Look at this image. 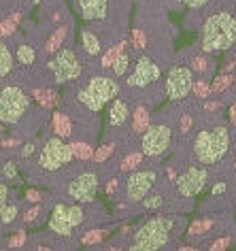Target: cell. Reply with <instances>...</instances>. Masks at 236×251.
<instances>
[{"mask_svg":"<svg viewBox=\"0 0 236 251\" xmlns=\"http://www.w3.org/2000/svg\"><path fill=\"white\" fill-rule=\"evenodd\" d=\"M47 66H49V71L53 73V77L58 83L74 81V79L81 77V73H83L81 62H79V58L74 55V51H71V49H62V51H58Z\"/></svg>","mask_w":236,"mask_h":251,"instance_id":"ba28073f","label":"cell"},{"mask_svg":"<svg viewBox=\"0 0 236 251\" xmlns=\"http://www.w3.org/2000/svg\"><path fill=\"white\" fill-rule=\"evenodd\" d=\"M183 4H188L189 9H200V7H204L207 4V0H181Z\"/></svg>","mask_w":236,"mask_h":251,"instance_id":"7bdbcfd3","label":"cell"},{"mask_svg":"<svg viewBox=\"0 0 236 251\" xmlns=\"http://www.w3.org/2000/svg\"><path fill=\"white\" fill-rule=\"evenodd\" d=\"M107 234H109L107 230H90V232H85V234L81 236V243L83 245H96V243H100Z\"/></svg>","mask_w":236,"mask_h":251,"instance_id":"f1b7e54d","label":"cell"},{"mask_svg":"<svg viewBox=\"0 0 236 251\" xmlns=\"http://www.w3.org/2000/svg\"><path fill=\"white\" fill-rule=\"evenodd\" d=\"M13 68V55H11L9 47L0 41V79H4Z\"/></svg>","mask_w":236,"mask_h":251,"instance_id":"44dd1931","label":"cell"},{"mask_svg":"<svg viewBox=\"0 0 236 251\" xmlns=\"http://www.w3.org/2000/svg\"><path fill=\"white\" fill-rule=\"evenodd\" d=\"M151 124V117H149V111L145 106H139L132 113V132H145Z\"/></svg>","mask_w":236,"mask_h":251,"instance_id":"e0dca14e","label":"cell"},{"mask_svg":"<svg viewBox=\"0 0 236 251\" xmlns=\"http://www.w3.org/2000/svg\"><path fill=\"white\" fill-rule=\"evenodd\" d=\"M30 2H32V4H39V2H41V0H30Z\"/></svg>","mask_w":236,"mask_h":251,"instance_id":"816d5d0a","label":"cell"},{"mask_svg":"<svg viewBox=\"0 0 236 251\" xmlns=\"http://www.w3.org/2000/svg\"><path fill=\"white\" fill-rule=\"evenodd\" d=\"M172 132L168 126H149L142 134V153L149 158H158L170 147Z\"/></svg>","mask_w":236,"mask_h":251,"instance_id":"9c48e42d","label":"cell"},{"mask_svg":"<svg viewBox=\"0 0 236 251\" xmlns=\"http://www.w3.org/2000/svg\"><path fill=\"white\" fill-rule=\"evenodd\" d=\"M4 177L7 179H17V166L13 164V162H7V164H4Z\"/></svg>","mask_w":236,"mask_h":251,"instance_id":"f35d334b","label":"cell"},{"mask_svg":"<svg viewBox=\"0 0 236 251\" xmlns=\"http://www.w3.org/2000/svg\"><path fill=\"white\" fill-rule=\"evenodd\" d=\"M236 41V20L230 13L211 15L202 26V49L204 51H226Z\"/></svg>","mask_w":236,"mask_h":251,"instance_id":"6da1fadb","label":"cell"},{"mask_svg":"<svg viewBox=\"0 0 236 251\" xmlns=\"http://www.w3.org/2000/svg\"><path fill=\"white\" fill-rule=\"evenodd\" d=\"M189 128H191V117H189V115H183L181 122H179V130H181L183 134H188Z\"/></svg>","mask_w":236,"mask_h":251,"instance_id":"ab89813d","label":"cell"},{"mask_svg":"<svg viewBox=\"0 0 236 251\" xmlns=\"http://www.w3.org/2000/svg\"><path fill=\"white\" fill-rule=\"evenodd\" d=\"M72 158H74L72 147L66 145L62 136H53V139H49L45 145H43L39 166L43 171H58V168L66 166Z\"/></svg>","mask_w":236,"mask_h":251,"instance_id":"8992f818","label":"cell"},{"mask_svg":"<svg viewBox=\"0 0 236 251\" xmlns=\"http://www.w3.org/2000/svg\"><path fill=\"white\" fill-rule=\"evenodd\" d=\"M223 192H226V183H215L213 185V194H215V196H217V194H223Z\"/></svg>","mask_w":236,"mask_h":251,"instance_id":"7dc6e473","label":"cell"},{"mask_svg":"<svg viewBox=\"0 0 236 251\" xmlns=\"http://www.w3.org/2000/svg\"><path fill=\"white\" fill-rule=\"evenodd\" d=\"M20 153H22V158H30V155L34 153V145H32V143H28V145H24Z\"/></svg>","mask_w":236,"mask_h":251,"instance_id":"f6af8a7d","label":"cell"},{"mask_svg":"<svg viewBox=\"0 0 236 251\" xmlns=\"http://www.w3.org/2000/svg\"><path fill=\"white\" fill-rule=\"evenodd\" d=\"M64 39H66V28H64V26H60V28L55 30V32L47 39V43H45V51H47V53L60 51V47L64 45Z\"/></svg>","mask_w":236,"mask_h":251,"instance_id":"ffe728a7","label":"cell"},{"mask_svg":"<svg viewBox=\"0 0 236 251\" xmlns=\"http://www.w3.org/2000/svg\"><path fill=\"white\" fill-rule=\"evenodd\" d=\"M215 109H219V102H209L207 104V111H215Z\"/></svg>","mask_w":236,"mask_h":251,"instance_id":"f907efd6","label":"cell"},{"mask_svg":"<svg viewBox=\"0 0 236 251\" xmlns=\"http://www.w3.org/2000/svg\"><path fill=\"white\" fill-rule=\"evenodd\" d=\"M81 45H83V49L88 51L90 55H98L102 51V43H100V39H98L96 34H92L90 30H83L81 32Z\"/></svg>","mask_w":236,"mask_h":251,"instance_id":"d6986e66","label":"cell"},{"mask_svg":"<svg viewBox=\"0 0 236 251\" xmlns=\"http://www.w3.org/2000/svg\"><path fill=\"white\" fill-rule=\"evenodd\" d=\"M15 20H13V17H11V20H4L2 24H0V34H2V36H9V34H13L15 32Z\"/></svg>","mask_w":236,"mask_h":251,"instance_id":"d590c367","label":"cell"},{"mask_svg":"<svg viewBox=\"0 0 236 251\" xmlns=\"http://www.w3.org/2000/svg\"><path fill=\"white\" fill-rule=\"evenodd\" d=\"M15 58H17V62H20V64H26V66H28V64H32V62H34L36 53H34L32 45H26V43H24V45L17 47Z\"/></svg>","mask_w":236,"mask_h":251,"instance_id":"cb8c5ba5","label":"cell"},{"mask_svg":"<svg viewBox=\"0 0 236 251\" xmlns=\"http://www.w3.org/2000/svg\"><path fill=\"white\" fill-rule=\"evenodd\" d=\"M130 41H132V45L136 49H145L147 47V36H145V32H142L141 28H134L132 30V34H130Z\"/></svg>","mask_w":236,"mask_h":251,"instance_id":"1f68e13d","label":"cell"},{"mask_svg":"<svg viewBox=\"0 0 236 251\" xmlns=\"http://www.w3.org/2000/svg\"><path fill=\"white\" fill-rule=\"evenodd\" d=\"M26 198H28V202H39V200H41V194L36 192V190H30V192L26 194Z\"/></svg>","mask_w":236,"mask_h":251,"instance_id":"bcb514c9","label":"cell"},{"mask_svg":"<svg viewBox=\"0 0 236 251\" xmlns=\"http://www.w3.org/2000/svg\"><path fill=\"white\" fill-rule=\"evenodd\" d=\"M123 49H126V43H119V45H115V47H111L109 49V53L102 58V66L104 68H109V66H113V62L117 55H121L123 53Z\"/></svg>","mask_w":236,"mask_h":251,"instance_id":"83f0119b","label":"cell"},{"mask_svg":"<svg viewBox=\"0 0 236 251\" xmlns=\"http://www.w3.org/2000/svg\"><path fill=\"white\" fill-rule=\"evenodd\" d=\"M228 147H230V134L221 126L211 130H200L194 139V155L204 166L217 164L226 155Z\"/></svg>","mask_w":236,"mask_h":251,"instance_id":"7a4b0ae2","label":"cell"},{"mask_svg":"<svg viewBox=\"0 0 236 251\" xmlns=\"http://www.w3.org/2000/svg\"><path fill=\"white\" fill-rule=\"evenodd\" d=\"M7 196H9V190L4 183H0V211L7 206Z\"/></svg>","mask_w":236,"mask_h":251,"instance_id":"60d3db41","label":"cell"},{"mask_svg":"<svg viewBox=\"0 0 236 251\" xmlns=\"http://www.w3.org/2000/svg\"><path fill=\"white\" fill-rule=\"evenodd\" d=\"M72 153H74V158H79V160H90V158H94V149H92V145H88V143H72Z\"/></svg>","mask_w":236,"mask_h":251,"instance_id":"d4e9b609","label":"cell"},{"mask_svg":"<svg viewBox=\"0 0 236 251\" xmlns=\"http://www.w3.org/2000/svg\"><path fill=\"white\" fill-rule=\"evenodd\" d=\"M155 183V173L153 171H136L128 177L126 183V198L130 202H141L145 200V196L149 194V190Z\"/></svg>","mask_w":236,"mask_h":251,"instance_id":"8fae6325","label":"cell"},{"mask_svg":"<svg viewBox=\"0 0 236 251\" xmlns=\"http://www.w3.org/2000/svg\"><path fill=\"white\" fill-rule=\"evenodd\" d=\"M113 151H115V145H113V143H104L102 147H98V151L94 153L96 164H102V162L107 160V158H109V155L113 153Z\"/></svg>","mask_w":236,"mask_h":251,"instance_id":"f546056e","label":"cell"},{"mask_svg":"<svg viewBox=\"0 0 236 251\" xmlns=\"http://www.w3.org/2000/svg\"><path fill=\"white\" fill-rule=\"evenodd\" d=\"M234 83V77L232 75H228V73H223V75H219L215 81H213V85H211V90L213 92H223V90H228L230 85Z\"/></svg>","mask_w":236,"mask_h":251,"instance_id":"4316f807","label":"cell"},{"mask_svg":"<svg viewBox=\"0 0 236 251\" xmlns=\"http://www.w3.org/2000/svg\"><path fill=\"white\" fill-rule=\"evenodd\" d=\"M142 155H145V153H132V155H128V158L121 162V171H126V173L128 171H134V168L142 162Z\"/></svg>","mask_w":236,"mask_h":251,"instance_id":"4dcf8cb0","label":"cell"},{"mask_svg":"<svg viewBox=\"0 0 236 251\" xmlns=\"http://www.w3.org/2000/svg\"><path fill=\"white\" fill-rule=\"evenodd\" d=\"M53 130L55 134L62 136V139H66V136H71L72 132V126H71V119H68L66 113H53Z\"/></svg>","mask_w":236,"mask_h":251,"instance_id":"ac0fdd59","label":"cell"},{"mask_svg":"<svg viewBox=\"0 0 236 251\" xmlns=\"http://www.w3.org/2000/svg\"><path fill=\"white\" fill-rule=\"evenodd\" d=\"M32 94L43 106H47V109H51V106L58 102V94L51 92V90H34Z\"/></svg>","mask_w":236,"mask_h":251,"instance_id":"603a6c76","label":"cell"},{"mask_svg":"<svg viewBox=\"0 0 236 251\" xmlns=\"http://www.w3.org/2000/svg\"><path fill=\"white\" fill-rule=\"evenodd\" d=\"M175 222L170 217H153L149 219L147 224H142L136 234L132 236V243H130V249L134 251H153L160 249L168 243L170 238V230Z\"/></svg>","mask_w":236,"mask_h":251,"instance_id":"3957f363","label":"cell"},{"mask_svg":"<svg viewBox=\"0 0 236 251\" xmlns=\"http://www.w3.org/2000/svg\"><path fill=\"white\" fill-rule=\"evenodd\" d=\"M30 98L20 87L9 85L0 92V122L4 124H17L22 115L28 111Z\"/></svg>","mask_w":236,"mask_h":251,"instance_id":"5b68a950","label":"cell"},{"mask_svg":"<svg viewBox=\"0 0 236 251\" xmlns=\"http://www.w3.org/2000/svg\"><path fill=\"white\" fill-rule=\"evenodd\" d=\"M230 122H232L236 128V104H232V109H230Z\"/></svg>","mask_w":236,"mask_h":251,"instance_id":"681fc988","label":"cell"},{"mask_svg":"<svg viewBox=\"0 0 236 251\" xmlns=\"http://www.w3.org/2000/svg\"><path fill=\"white\" fill-rule=\"evenodd\" d=\"M117 94H119L117 81H113L111 77H94V79H90L88 85L79 90L77 98L88 111L98 113L109 100H113Z\"/></svg>","mask_w":236,"mask_h":251,"instance_id":"277c9868","label":"cell"},{"mask_svg":"<svg viewBox=\"0 0 236 251\" xmlns=\"http://www.w3.org/2000/svg\"><path fill=\"white\" fill-rule=\"evenodd\" d=\"M39 213H41V206H34V209H30V211L26 213V217H24V219H26V222L30 224V222H34V219L39 217Z\"/></svg>","mask_w":236,"mask_h":251,"instance_id":"ee69618b","label":"cell"},{"mask_svg":"<svg viewBox=\"0 0 236 251\" xmlns=\"http://www.w3.org/2000/svg\"><path fill=\"white\" fill-rule=\"evenodd\" d=\"M160 79V68L153 60L149 58H141L136 62L132 75L128 77V85L130 87H149L151 83Z\"/></svg>","mask_w":236,"mask_h":251,"instance_id":"5bb4252c","label":"cell"},{"mask_svg":"<svg viewBox=\"0 0 236 251\" xmlns=\"http://www.w3.org/2000/svg\"><path fill=\"white\" fill-rule=\"evenodd\" d=\"M128 66H130V58H128V53H121V55H117L115 62H113V75L115 77H123L128 71Z\"/></svg>","mask_w":236,"mask_h":251,"instance_id":"484cf974","label":"cell"},{"mask_svg":"<svg viewBox=\"0 0 236 251\" xmlns=\"http://www.w3.org/2000/svg\"><path fill=\"white\" fill-rule=\"evenodd\" d=\"M79 4V13L85 22H94V20H104L107 15L109 0H77Z\"/></svg>","mask_w":236,"mask_h":251,"instance_id":"9a60e30c","label":"cell"},{"mask_svg":"<svg viewBox=\"0 0 236 251\" xmlns=\"http://www.w3.org/2000/svg\"><path fill=\"white\" fill-rule=\"evenodd\" d=\"M162 196H160V194H153V196H149V198H145V209H160V206H162Z\"/></svg>","mask_w":236,"mask_h":251,"instance_id":"836d02e7","label":"cell"},{"mask_svg":"<svg viewBox=\"0 0 236 251\" xmlns=\"http://www.w3.org/2000/svg\"><path fill=\"white\" fill-rule=\"evenodd\" d=\"M98 192V175L96 173H83L68 185V196L77 202H92Z\"/></svg>","mask_w":236,"mask_h":251,"instance_id":"4fadbf2b","label":"cell"},{"mask_svg":"<svg viewBox=\"0 0 236 251\" xmlns=\"http://www.w3.org/2000/svg\"><path fill=\"white\" fill-rule=\"evenodd\" d=\"M128 117H130V111H128V104L123 102V100L119 98H115V102L111 104V113H109V122L111 126H123L128 122Z\"/></svg>","mask_w":236,"mask_h":251,"instance_id":"2e32d148","label":"cell"},{"mask_svg":"<svg viewBox=\"0 0 236 251\" xmlns=\"http://www.w3.org/2000/svg\"><path fill=\"white\" fill-rule=\"evenodd\" d=\"M117 190V179H111L109 185H107V194H113Z\"/></svg>","mask_w":236,"mask_h":251,"instance_id":"c3c4849f","label":"cell"},{"mask_svg":"<svg viewBox=\"0 0 236 251\" xmlns=\"http://www.w3.org/2000/svg\"><path fill=\"white\" fill-rule=\"evenodd\" d=\"M24 243H26V232H24V230H20V232H17L15 236H11V241H9V247H11V249H17V247H22Z\"/></svg>","mask_w":236,"mask_h":251,"instance_id":"74e56055","label":"cell"},{"mask_svg":"<svg viewBox=\"0 0 236 251\" xmlns=\"http://www.w3.org/2000/svg\"><path fill=\"white\" fill-rule=\"evenodd\" d=\"M215 226V222L211 217H204V219H196L194 224L189 226V232L188 234L189 236H198V234H204V232H209L211 228H213Z\"/></svg>","mask_w":236,"mask_h":251,"instance_id":"7402d4cb","label":"cell"},{"mask_svg":"<svg viewBox=\"0 0 236 251\" xmlns=\"http://www.w3.org/2000/svg\"><path fill=\"white\" fill-rule=\"evenodd\" d=\"M15 217H17V206L15 204H7L2 211H0V219H2V224L15 222Z\"/></svg>","mask_w":236,"mask_h":251,"instance_id":"d6a6232c","label":"cell"},{"mask_svg":"<svg viewBox=\"0 0 236 251\" xmlns=\"http://www.w3.org/2000/svg\"><path fill=\"white\" fill-rule=\"evenodd\" d=\"M204 185H207V171H204V168H198V166L188 168V171L177 179V190L185 198L198 196V194L204 190Z\"/></svg>","mask_w":236,"mask_h":251,"instance_id":"7c38bea8","label":"cell"},{"mask_svg":"<svg viewBox=\"0 0 236 251\" xmlns=\"http://www.w3.org/2000/svg\"><path fill=\"white\" fill-rule=\"evenodd\" d=\"M194 90V75L188 66H175L166 79V96L170 100H181Z\"/></svg>","mask_w":236,"mask_h":251,"instance_id":"30bf717a","label":"cell"},{"mask_svg":"<svg viewBox=\"0 0 236 251\" xmlns=\"http://www.w3.org/2000/svg\"><path fill=\"white\" fill-rule=\"evenodd\" d=\"M230 245H232V238H230V236H221V238H217V241L211 245V249H213V251H223V249H228Z\"/></svg>","mask_w":236,"mask_h":251,"instance_id":"8d00e7d4","label":"cell"},{"mask_svg":"<svg viewBox=\"0 0 236 251\" xmlns=\"http://www.w3.org/2000/svg\"><path fill=\"white\" fill-rule=\"evenodd\" d=\"M85 219V213L81 206H64V204H55L51 219H49V230L58 236H71L72 228L81 226Z\"/></svg>","mask_w":236,"mask_h":251,"instance_id":"52a82bcc","label":"cell"},{"mask_svg":"<svg viewBox=\"0 0 236 251\" xmlns=\"http://www.w3.org/2000/svg\"><path fill=\"white\" fill-rule=\"evenodd\" d=\"M209 92H211V85L207 83V81H198V83L194 85V94L198 98H207Z\"/></svg>","mask_w":236,"mask_h":251,"instance_id":"e575fe53","label":"cell"},{"mask_svg":"<svg viewBox=\"0 0 236 251\" xmlns=\"http://www.w3.org/2000/svg\"><path fill=\"white\" fill-rule=\"evenodd\" d=\"M207 62H209L207 58H200V55H198V58H194V68H196V71H200V73L207 71V66H209Z\"/></svg>","mask_w":236,"mask_h":251,"instance_id":"b9f144b4","label":"cell"}]
</instances>
